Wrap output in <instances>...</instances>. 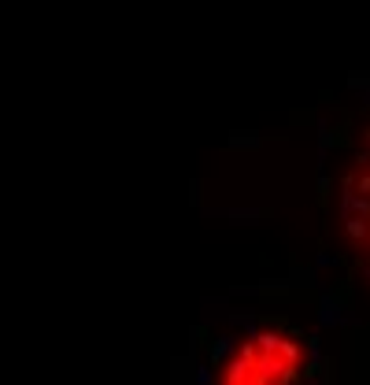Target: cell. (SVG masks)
Returning a JSON list of instances; mask_svg holds the SVG:
<instances>
[{
    "instance_id": "1",
    "label": "cell",
    "mask_w": 370,
    "mask_h": 385,
    "mask_svg": "<svg viewBox=\"0 0 370 385\" xmlns=\"http://www.w3.org/2000/svg\"><path fill=\"white\" fill-rule=\"evenodd\" d=\"M230 344H233V337H219V341H215V349H211V356H215V359H222V356L230 352Z\"/></svg>"
}]
</instances>
